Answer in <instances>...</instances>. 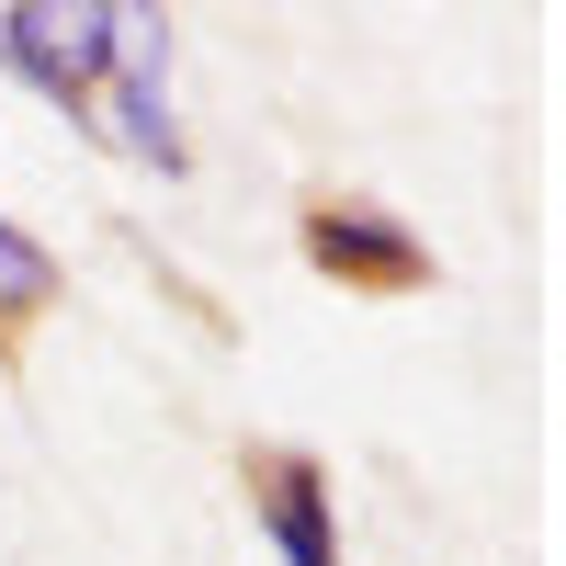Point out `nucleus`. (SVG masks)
<instances>
[{
	"mask_svg": "<svg viewBox=\"0 0 566 566\" xmlns=\"http://www.w3.org/2000/svg\"><path fill=\"white\" fill-rule=\"evenodd\" d=\"M91 136H114V148L148 159L159 181L193 170V148H181V114H170V12H136V0H114V57H103V80H91Z\"/></svg>",
	"mask_w": 566,
	"mask_h": 566,
	"instance_id": "nucleus-1",
	"label": "nucleus"
},
{
	"mask_svg": "<svg viewBox=\"0 0 566 566\" xmlns=\"http://www.w3.org/2000/svg\"><path fill=\"white\" fill-rule=\"evenodd\" d=\"M114 57V0H80V12H57V0H0V69L34 80L57 114L91 125V80H103Z\"/></svg>",
	"mask_w": 566,
	"mask_h": 566,
	"instance_id": "nucleus-2",
	"label": "nucleus"
},
{
	"mask_svg": "<svg viewBox=\"0 0 566 566\" xmlns=\"http://www.w3.org/2000/svg\"><path fill=\"white\" fill-rule=\"evenodd\" d=\"M306 261H317L328 283H363V295H419V283H431L419 227L386 216V205H317V216H306Z\"/></svg>",
	"mask_w": 566,
	"mask_h": 566,
	"instance_id": "nucleus-3",
	"label": "nucleus"
},
{
	"mask_svg": "<svg viewBox=\"0 0 566 566\" xmlns=\"http://www.w3.org/2000/svg\"><path fill=\"white\" fill-rule=\"evenodd\" d=\"M250 522L272 533L283 566H340V499L317 453H261L250 464Z\"/></svg>",
	"mask_w": 566,
	"mask_h": 566,
	"instance_id": "nucleus-4",
	"label": "nucleus"
},
{
	"mask_svg": "<svg viewBox=\"0 0 566 566\" xmlns=\"http://www.w3.org/2000/svg\"><path fill=\"white\" fill-rule=\"evenodd\" d=\"M57 250H45L34 239V227H12V216H0V340H12V328L23 317H45V306H57Z\"/></svg>",
	"mask_w": 566,
	"mask_h": 566,
	"instance_id": "nucleus-5",
	"label": "nucleus"
}]
</instances>
